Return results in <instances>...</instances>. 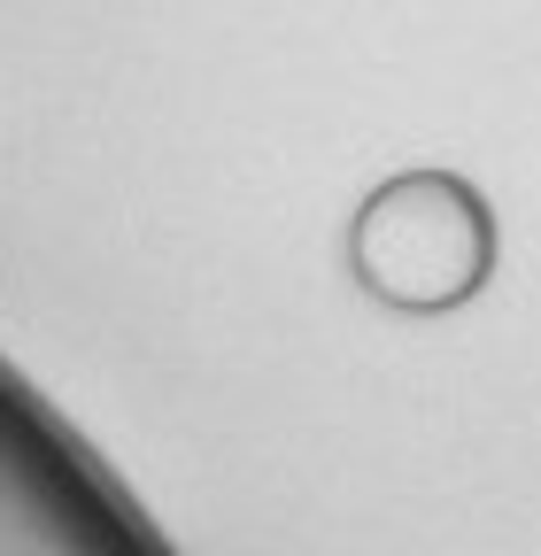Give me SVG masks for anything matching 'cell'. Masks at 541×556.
<instances>
[{
	"label": "cell",
	"instance_id": "6da1fadb",
	"mask_svg": "<svg viewBox=\"0 0 541 556\" xmlns=\"http://www.w3.org/2000/svg\"><path fill=\"white\" fill-rule=\"evenodd\" d=\"M0 556H171L71 426L0 371Z\"/></svg>",
	"mask_w": 541,
	"mask_h": 556
}]
</instances>
